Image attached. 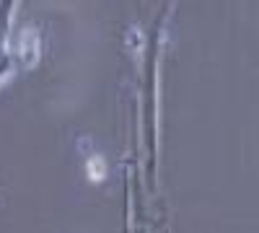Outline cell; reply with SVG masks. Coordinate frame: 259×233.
<instances>
[{
    "mask_svg": "<svg viewBox=\"0 0 259 233\" xmlns=\"http://www.w3.org/2000/svg\"><path fill=\"white\" fill-rule=\"evenodd\" d=\"M39 34L34 31V29H26L24 34H21V39H18V55H21V60L26 62V65H34V62L39 60Z\"/></svg>",
    "mask_w": 259,
    "mask_h": 233,
    "instance_id": "1",
    "label": "cell"
},
{
    "mask_svg": "<svg viewBox=\"0 0 259 233\" xmlns=\"http://www.w3.org/2000/svg\"><path fill=\"white\" fill-rule=\"evenodd\" d=\"M85 171H89V179L91 181H101L106 176V163L101 156H91L89 163H85Z\"/></svg>",
    "mask_w": 259,
    "mask_h": 233,
    "instance_id": "2",
    "label": "cell"
}]
</instances>
